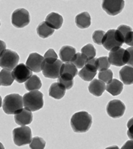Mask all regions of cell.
Segmentation results:
<instances>
[{"label":"cell","mask_w":133,"mask_h":149,"mask_svg":"<svg viewBox=\"0 0 133 149\" xmlns=\"http://www.w3.org/2000/svg\"><path fill=\"white\" fill-rule=\"evenodd\" d=\"M99 79L103 81L105 83H109L113 79V73L110 69L104 71H99L98 74Z\"/></svg>","instance_id":"31"},{"label":"cell","mask_w":133,"mask_h":149,"mask_svg":"<svg viewBox=\"0 0 133 149\" xmlns=\"http://www.w3.org/2000/svg\"><path fill=\"white\" fill-rule=\"evenodd\" d=\"M20 57L17 52L10 49H5L0 56V67L13 70L18 65Z\"/></svg>","instance_id":"7"},{"label":"cell","mask_w":133,"mask_h":149,"mask_svg":"<svg viewBox=\"0 0 133 149\" xmlns=\"http://www.w3.org/2000/svg\"><path fill=\"white\" fill-rule=\"evenodd\" d=\"M12 24L17 28H23L30 22V15L28 10L23 8L16 9L11 16Z\"/></svg>","instance_id":"8"},{"label":"cell","mask_w":133,"mask_h":149,"mask_svg":"<svg viewBox=\"0 0 133 149\" xmlns=\"http://www.w3.org/2000/svg\"><path fill=\"white\" fill-rule=\"evenodd\" d=\"M12 137L15 144L18 147L30 144L33 139L31 130L26 126L17 127L13 130Z\"/></svg>","instance_id":"5"},{"label":"cell","mask_w":133,"mask_h":149,"mask_svg":"<svg viewBox=\"0 0 133 149\" xmlns=\"http://www.w3.org/2000/svg\"><path fill=\"white\" fill-rule=\"evenodd\" d=\"M46 146V142L41 137H33L30 144L31 149H44Z\"/></svg>","instance_id":"30"},{"label":"cell","mask_w":133,"mask_h":149,"mask_svg":"<svg viewBox=\"0 0 133 149\" xmlns=\"http://www.w3.org/2000/svg\"><path fill=\"white\" fill-rule=\"evenodd\" d=\"M126 107L124 103L119 100H114L109 102L106 106V112L113 118H118L123 116Z\"/></svg>","instance_id":"11"},{"label":"cell","mask_w":133,"mask_h":149,"mask_svg":"<svg viewBox=\"0 0 133 149\" xmlns=\"http://www.w3.org/2000/svg\"><path fill=\"white\" fill-rule=\"evenodd\" d=\"M130 54L128 50L121 47L112 50L109 53L108 59L112 65L121 67L129 62Z\"/></svg>","instance_id":"6"},{"label":"cell","mask_w":133,"mask_h":149,"mask_svg":"<svg viewBox=\"0 0 133 149\" xmlns=\"http://www.w3.org/2000/svg\"><path fill=\"white\" fill-rule=\"evenodd\" d=\"M97 72L91 70L88 68H87L86 66H84L78 72V75L82 80L88 82L94 80V78L97 74Z\"/></svg>","instance_id":"27"},{"label":"cell","mask_w":133,"mask_h":149,"mask_svg":"<svg viewBox=\"0 0 133 149\" xmlns=\"http://www.w3.org/2000/svg\"><path fill=\"white\" fill-rule=\"evenodd\" d=\"M5 49H6V44H5V42L4 41L0 40V56L1 55Z\"/></svg>","instance_id":"41"},{"label":"cell","mask_w":133,"mask_h":149,"mask_svg":"<svg viewBox=\"0 0 133 149\" xmlns=\"http://www.w3.org/2000/svg\"><path fill=\"white\" fill-rule=\"evenodd\" d=\"M2 105V99H1V97L0 96V107H1Z\"/></svg>","instance_id":"44"},{"label":"cell","mask_w":133,"mask_h":149,"mask_svg":"<svg viewBox=\"0 0 133 149\" xmlns=\"http://www.w3.org/2000/svg\"><path fill=\"white\" fill-rule=\"evenodd\" d=\"M81 52L87 57V60L94 58L96 56V49L91 44H87L82 48Z\"/></svg>","instance_id":"29"},{"label":"cell","mask_w":133,"mask_h":149,"mask_svg":"<svg viewBox=\"0 0 133 149\" xmlns=\"http://www.w3.org/2000/svg\"><path fill=\"white\" fill-rule=\"evenodd\" d=\"M125 7L124 0H103L102 8L108 15L116 16L119 14Z\"/></svg>","instance_id":"9"},{"label":"cell","mask_w":133,"mask_h":149,"mask_svg":"<svg viewBox=\"0 0 133 149\" xmlns=\"http://www.w3.org/2000/svg\"><path fill=\"white\" fill-rule=\"evenodd\" d=\"M23 97L18 94H11L5 97L2 103L3 110L7 114H15L23 109Z\"/></svg>","instance_id":"3"},{"label":"cell","mask_w":133,"mask_h":149,"mask_svg":"<svg viewBox=\"0 0 133 149\" xmlns=\"http://www.w3.org/2000/svg\"><path fill=\"white\" fill-rule=\"evenodd\" d=\"M87 60V58L86 56L82 52H78L74 56L71 62L73 63L78 69H82L86 65Z\"/></svg>","instance_id":"26"},{"label":"cell","mask_w":133,"mask_h":149,"mask_svg":"<svg viewBox=\"0 0 133 149\" xmlns=\"http://www.w3.org/2000/svg\"><path fill=\"white\" fill-rule=\"evenodd\" d=\"M44 60V58L38 53H31L29 55L26 65L33 72L39 73L42 71Z\"/></svg>","instance_id":"12"},{"label":"cell","mask_w":133,"mask_h":149,"mask_svg":"<svg viewBox=\"0 0 133 149\" xmlns=\"http://www.w3.org/2000/svg\"><path fill=\"white\" fill-rule=\"evenodd\" d=\"M33 71L24 63H20L12 71L13 78L18 83L26 82L33 75Z\"/></svg>","instance_id":"10"},{"label":"cell","mask_w":133,"mask_h":149,"mask_svg":"<svg viewBox=\"0 0 133 149\" xmlns=\"http://www.w3.org/2000/svg\"><path fill=\"white\" fill-rule=\"evenodd\" d=\"M117 30H118L119 32H120V33L123 36L124 38H125V37H126L127 33L130 32V31H132V29L130 27V26H127V25L119 26Z\"/></svg>","instance_id":"35"},{"label":"cell","mask_w":133,"mask_h":149,"mask_svg":"<svg viewBox=\"0 0 133 149\" xmlns=\"http://www.w3.org/2000/svg\"><path fill=\"white\" fill-rule=\"evenodd\" d=\"M63 65L62 61L55 58H44L42 71L46 78L58 79L61 74V68Z\"/></svg>","instance_id":"4"},{"label":"cell","mask_w":133,"mask_h":149,"mask_svg":"<svg viewBox=\"0 0 133 149\" xmlns=\"http://www.w3.org/2000/svg\"><path fill=\"white\" fill-rule=\"evenodd\" d=\"M87 68H88L90 70L97 72L98 71V60L97 58H91V59L87 60L86 63V65Z\"/></svg>","instance_id":"34"},{"label":"cell","mask_w":133,"mask_h":149,"mask_svg":"<svg viewBox=\"0 0 133 149\" xmlns=\"http://www.w3.org/2000/svg\"><path fill=\"white\" fill-rule=\"evenodd\" d=\"M15 120L18 125L21 126H25L30 124L33 121V114L31 111L27 109H22L15 114Z\"/></svg>","instance_id":"14"},{"label":"cell","mask_w":133,"mask_h":149,"mask_svg":"<svg viewBox=\"0 0 133 149\" xmlns=\"http://www.w3.org/2000/svg\"><path fill=\"white\" fill-rule=\"evenodd\" d=\"M42 86V82L38 76L33 74L27 81L25 82V88L28 91L38 90Z\"/></svg>","instance_id":"23"},{"label":"cell","mask_w":133,"mask_h":149,"mask_svg":"<svg viewBox=\"0 0 133 149\" xmlns=\"http://www.w3.org/2000/svg\"><path fill=\"white\" fill-rule=\"evenodd\" d=\"M45 22L54 30H59L63 25V18L58 13L52 12L47 15Z\"/></svg>","instance_id":"16"},{"label":"cell","mask_w":133,"mask_h":149,"mask_svg":"<svg viewBox=\"0 0 133 149\" xmlns=\"http://www.w3.org/2000/svg\"><path fill=\"white\" fill-rule=\"evenodd\" d=\"M66 88L60 82H54L52 84L49 88V95L55 100H60L64 97Z\"/></svg>","instance_id":"18"},{"label":"cell","mask_w":133,"mask_h":149,"mask_svg":"<svg viewBox=\"0 0 133 149\" xmlns=\"http://www.w3.org/2000/svg\"><path fill=\"white\" fill-rule=\"evenodd\" d=\"M105 32L103 30H96L95 31L92 36V39L94 40L95 43L97 45H102L103 39L105 36Z\"/></svg>","instance_id":"33"},{"label":"cell","mask_w":133,"mask_h":149,"mask_svg":"<svg viewBox=\"0 0 133 149\" xmlns=\"http://www.w3.org/2000/svg\"><path fill=\"white\" fill-rule=\"evenodd\" d=\"M125 43L133 47V31H130L127 34L125 38Z\"/></svg>","instance_id":"37"},{"label":"cell","mask_w":133,"mask_h":149,"mask_svg":"<svg viewBox=\"0 0 133 149\" xmlns=\"http://www.w3.org/2000/svg\"><path fill=\"white\" fill-rule=\"evenodd\" d=\"M23 102L24 106L28 110L31 112L39 111L43 107V94L38 90L30 91L24 95Z\"/></svg>","instance_id":"2"},{"label":"cell","mask_w":133,"mask_h":149,"mask_svg":"<svg viewBox=\"0 0 133 149\" xmlns=\"http://www.w3.org/2000/svg\"><path fill=\"white\" fill-rule=\"evenodd\" d=\"M121 149H133V140L127 141Z\"/></svg>","instance_id":"40"},{"label":"cell","mask_w":133,"mask_h":149,"mask_svg":"<svg viewBox=\"0 0 133 149\" xmlns=\"http://www.w3.org/2000/svg\"><path fill=\"white\" fill-rule=\"evenodd\" d=\"M123 89V83L119 80L114 79L107 84L106 90L108 93L114 96H116L121 94Z\"/></svg>","instance_id":"19"},{"label":"cell","mask_w":133,"mask_h":149,"mask_svg":"<svg viewBox=\"0 0 133 149\" xmlns=\"http://www.w3.org/2000/svg\"><path fill=\"white\" fill-rule=\"evenodd\" d=\"M44 58H55V59H57V55L54 51V49H50L49 50H48L45 53Z\"/></svg>","instance_id":"38"},{"label":"cell","mask_w":133,"mask_h":149,"mask_svg":"<svg viewBox=\"0 0 133 149\" xmlns=\"http://www.w3.org/2000/svg\"><path fill=\"white\" fill-rule=\"evenodd\" d=\"M0 149H5L4 146L3 145V144L1 142H0Z\"/></svg>","instance_id":"43"},{"label":"cell","mask_w":133,"mask_h":149,"mask_svg":"<svg viewBox=\"0 0 133 149\" xmlns=\"http://www.w3.org/2000/svg\"><path fill=\"white\" fill-rule=\"evenodd\" d=\"M115 30H110L105 33L103 39L102 45L105 49L109 51L121 47L123 44L116 39L115 36Z\"/></svg>","instance_id":"13"},{"label":"cell","mask_w":133,"mask_h":149,"mask_svg":"<svg viewBox=\"0 0 133 149\" xmlns=\"http://www.w3.org/2000/svg\"><path fill=\"white\" fill-rule=\"evenodd\" d=\"M0 25H1V23H0Z\"/></svg>","instance_id":"45"},{"label":"cell","mask_w":133,"mask_h":149,"mask_svg":"<svg viewBox=\"0 0 133 149\" xmlns=\"http://www.w3.org/2000/svg\"><path fill=\"white\" fill-rule=\"evenodd\" d=\"M58 79V82L64 86L66 90H70L74 85V77L71 74H61Z\"/></svg>","instance_id":"25"},{"label":"cell","mask_w":133,"mask_h":149,"mask_svg":"<svg viewBox=\"0 0 133 149\" xmlns=\"http://www.w3.org/2000/svg\"><path fill=\"white\" fill-rule=\"evenodd\" d=\"M15 79L13 78L10 70L3 69L0 71V85L3 86H9L12 85Z\"/></svg>","instance_id":"24"},{"label":"cell","mask_w":133,"mask_h":149,"mask_svg":"<svg viewBox=\"0 0 133 149\" xmlns=\"http://www.w3.org/2000/svg\"><path fill=\"white\" fill-rule=\"evenodd\" d=\"M106 149H119V147H118V146L114 145V146H112V147H107Z\"/></svg>","instance_id":"42"},{"label":"cell","mask_w":133,"mask_h":149,"mask_svg":"<svg viewBox=\"0 0 133 149\" xmlns=\"http://www.w3.org/2000/svg\"><path fill=\"white\" fill-rule=\"evenodd\" d=\"M98 60V70L99 71H104L106 70H108L110 67L111 63L109 61L108 57L107 56H102L99 58Z\"/></svg>","instance_id":"32"},{"label":"cell","mask_w":133,"mask_h":149,"mask_svg":"<svg viewBox=\"0 0 133 149\" xmlns=\"http://www.w3.org/2000/svg\"><path fill=\"white\" fill-rule=\"evenodd\" d=\"M119 75L122 82L125 85L133 84V67L126 65L119 72Z\"/></svg>","instance_id":"17"},{"label":"cell","mask_w":133,"mask_h":149,"mask_svg":"<svg viewBox=\"0 0 133 149\" xmlns=\"http://www.w3.org/2000/svg\"><path fill=\"white\" fill-rule=\"evenodd\" d=\"M91 19L90 15L87 12H83L76 16L75 23L78 28L86 29L91 26Z\"/></svg>","instance_id":"20"},{"label":"cell","mask_w":133,"mask_h":149,"mask_svg":"<svg viewBox=\"0 0 133 149\" xmlns=\"http://www.w3.org/2000/svg\"><path fill=\"white\" fill-rule=\"evenodd\" d=\"M37 33L40 37L42 39H46L53 35V33H54V29L50 27L45 21H44L40 23L37 26Z\"/></svg>","instance_id":"22"},{"label":"cell","mask_w":133,"mask_h":149,"mask_svg":"<svg viewBox=\"0 0 133 149\" xmlns=\"http://www.w3.org/2000/svg\"><path fill=\"white\" fill-rule=\"evenodd\" d=\"M76 49L71 46H63L60 50L59 56L62 62L69 63L71 62L74 56L76 54Z\"/></svg>","instance_id":"21"},{"label":"cell","mask_w":133,"mask_h":149,"mask_svg":"<svg viewBox=\"0 0 133 149\" xmlns=\"http://www.w3.org/2000/svg\"><path fill=\"white\" fill-rule=\"evenodd\" d=\"M127 50H128V52H129L130 54V58H129V62L127 63V64L130 66H132L133 67V47H129L128 49H127Z\"/></svg>","instance_id":"39"},{"label":"cell","mask_w":133,"mask_h":149,"mask_svg":"<svg viewBox=\"0 0 133 149\" xmlns=\"http://www.w3.org/2000/svg\"><path fill=\"white\" fill-rule=\"evenodd\" d=\"M91 114L86 111H80L74 113L71 119V126L73 131L78 134L87 132L92 125Z\"/></svg>","instance_id":"1"},{"label":"cell","mask_w":133,"mask_h":149,"mask_svg":"<svg viewBox=\"0 0 133 149\" xmlns=\"http://www.w3.org/2000/svg\"><path fill=\"white\" fill-rule=\"evenodd\" d=\"M106 86V84L103 81L95 79L90 82L88 90L89 92L95 96L100 97L105 91Z\"/></svg>","instance_id":"15"},{"label":"cell","mask_w":133,"mask_h":149,"mask_svg":"<svg viewBox=\"0 0 133 149\" xmlns=\"http://www.w3.org/2000/svg\"><path fill=\"white\" fill-rule=\"evenodd\" d=\"M127 127H128V130H127V135L129 137V139L133 140V117L129 120L127 122Z\"/></svg>","instance_id":"36"},{"label":"cell","mask_w":133,"mask_h":149,"mask_svg":"<svg viewBox=\"0 0 133 149\" xmlns=\"http://www.w3.org/2000/svg\"><path fill=\"white\" fill-rule=\"evenodd\" d=\"M68 73L71 74L74 77H76L78 74V68L74 65L73 63H63L61 68V74Z\"/></svg>","instance_id":"28"}]
</instances>
